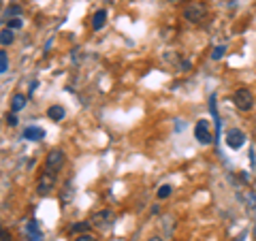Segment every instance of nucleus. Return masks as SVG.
<instances>
[{"instance_id":"f257e3e1","label":"nucleus","mask_w":256,"mask_h":241,"mask_svg":"<svg viewBox=\"0 0 256 241\" xmlns=\"http://www.w3.org/2000/svg\"><path fill=\"white\" fill-rule=\"evenodd\" d=\"M184 20L190 22V24H203L207 20V6L198 0H192L184 6Z\"/></svg>"},{"instance_id":"f03ea898","label":"nucleus","mask_w":256,"mask_h":241,"mask_svg":"<svg viewBox=\"0 0 256 241\" xmlns=\"http://www.w3.org/2000/svg\"><path fill=\"white\" fill-rule=\"evenodd\" d=\"M114 220H116V214L111 210H100V212H94L92 218H90V224L94 228L98 230H107L114 226Z\"/></svg>"},{"instance_id":"7ed1b4c3","label":"nucleus","mask_w":256,"mask_h":241,"mask_svg":"<svg viewBox=\"0 0 256 241\" xmlns=\"http://www.w3.org/2000/svg\"><path fill=\"white\" fill-rule=\"evenodd\" d=\"M62 166H64V154L60 150H52L50 154H47V158H45V173L52 175V178H56V175L60 173Z\"/></svg>"},{"instance_id":"20e7f679","label":"nucleus","mask_w":256,"mask_h":241,"mask_svg":"<svg viewBox=\"0 0 256 241\" xmlns=\"http://www.w3.org/2000/svg\"><path fill=\"white\" fill-rule=\"evenodd\" d=\"M233 102H235V107L239 111H250L254 107V96H252L250 90L239 88V90H235V94H233Z\"/></svg>"},{"instance_id":"39448f33","label":"nucleus","mask_w":256,"mask_h":241,"mask_svg":"<svg viewBox=\"0 0 256 241\" xmlns=\"http://www.w3.org/2000/svg\"><path fill=\"white\" fill-rule=\"evenodd\" d=\"M194 136L198 139V143H203V146H207V143H212L210 122H207V120H198V122H196V126H194Z\"/></svg>"},{"instance_id":"423d86ee","label":"nucleus","mask_w":256,"mask_h":241,"mask_svg":"<svg viewBox=\"0 0 256 241\" xmlns=\"http://www.w3.org/2000/svg\"><path fill=\"white\" fill-rule=\"evenodd\" d=\"M246 143V134L239 130V128H230V130L226 132V146L230 150H239Z\"/></svg>"},{"instance_id":"0eeeda50","label":"nucleus","mask_w":256,"mask_h":241,"mask_svg":"<svg viewBox=\"0 0 256 241\" xmlns=\"http://www.w3.org/2000/svg\"><path fill=\"white\" fill-rule=\"evenodd\" d=\"M54 182H56V178H52V175H47V173H43V178L38 180V184H36V192L41 196H47L52 192V188H54Z\"/></svg>"},{"instance_id":"6e6552de","label":"nucleus","mask_w":256,"mask_h":241,"mask_svg":"<svg viewBox=\"0 0 256 241\" xmlns=\"http://www.w3.org/2000/svg\"><path fill=\"white\" fill-rule=\"evenodd\" d=\"M45 136V130L43 128H36V126H30L24 130V139H28V141H38V139H43Z\"/></svg>"},{"instance_id":"1a4fd4ad","label":"nucleus","mask_w":256,"mask_h":241,"mask_svg":"<svg viewBox=\"0 0 256 241\" xmlns=\"http://www.w3.org/2000/svg\"><path fill=\"white\" fill-rule=\"evenodd\" d=\"M105 20H107V11H96L94 18H92V28L100 30L102 26H105Z\"/></svg>"},{"instance_id":"9d476101","label":"nucleus","mask_w":256,"mask_h":241,"mask_svg":"<svg viewBox=\"0 0 256 241\" xmlns=\"http://www.w3.org/2000/svg\"><path fill=\"white\" fill-rule=\"evenodd\" d=\"M24 107H26V96H24V94H15L13 100H11V111L15 114V111H22Z\"/></svg>"},{"instance_id":"9b49d317","label":"nucleus","mask_w":256,"mask_h":241,"mask_svg":"<svg viewBox=\"0 0 256 241\" xmlns=\"http://www.w3.org/2000/svg\"><path fill=\"white\" fill-rule=\"evenodd\" d=\"M64 114H66V111H64V107H60V105H52L50 109H47V116H50L52 120H56V122H60V120L64 118Z\"/></svg>"},{"instance_id":"f8f14e48","label":"nucleus","mask_w":256,"mask_h":241,"mask_svg":"<svg viewBox=\"0 0 256 241\" xmlns=\"http://www.w3.org/2000/svg\"><path fill=\"white\" fill-rule=\"evenodd\" d=\"M28 235L32 237V241H41L43 239V235H41V230H38V224L32 220L30 224H28Z\"/></svg>"},{"instance_id":"ddd939ff","label":"nucleus","mask_w":256,"mask_h":241,"mask_svg":"<svg viewBox=\"0 0 256 241\" xmlns=\"http://www.w3.org/2000/svg\"><path fill=\"white\" fill-rule=\"evenodd\" d=\"M92 224H88V222H77L70 226V235H84V232H88V228H90Z\"/></svg>"},{"instance_id":"4468645a","label":"nucleus","mask_w":256,"mask_h":241,"mask_svg":"<svg viewBox=\"0 0 256 241\" xmlns=\"http://www.w3.org/2000/svg\"><path fill=\"white\" fill-rule=\"evenodd\" d=\"M0 41H2V45H11L13 43V30L11 28H2V34H0Z\"/></svg>"},{"instance_id":"2eb2a0df","label":"nucleus","mask_w":256,"mask_h":241,"mask_svg":"<svg viewBox=\"0 0 256 241\" xmlns=\"http://www.w3.org/2000/svg\"><path fill=\"white\" fill-rule=\"evenodd\" d=\"M6 70H9V58L4 52H0V73H6Z\"/></svg>"},{"instance_id":"dca6fc26","label":"nucleus","mask_w":256,"mask_h":241,"mask_svg":"<svg viewBox=\"0 0 256 241\" xmlns=\"http://www.w3.org/2000/svg\"><path fill=\"white\" fill-rule=\"evenodd\" d=\"M171 190H173L171 186H160L158 188V198H166V196L171 194Z\"/></svg>"},{"instance_id":"f3484780","label":"nucleus","mask_w":256,"mask_h":241,"mask_svg":"<svg viewBox=\"0 0 256 241\" xmlns=\"http://www.w3.org/2000/svg\"><path fill=\"white\" fill-rule=\"evenodd\" d=\"M22 24H24L22 18H11V20H9V28H11V30H18V28H22Z\"/></svg>"},{"instance_id":"a211bd4d","label":"nucleus","mask_w":256,"mask_h":241,"mask_svg":"<svg viewBox=\"0 0 256 241\" xmlns=\"http://www.w3.org/2000/svg\"><path fill=\"white\" fill-rule=\"evenodd\" d=\"M73 241H98V239H96L94 235H90V232H84V235H77Z\"/></svg>"},{"instance_id":"6ab92c4d","label":"nucleus","mask_w":256,"mask_h":241,"mask_svg":"<svg viewBox=\"0 0 256 241\" xmlns=\"http://www.w3.org/2000/svg\"><path fill=\"white\" fill-rule=\"evenodd\" d=\"M20 13H22L20 6H9V11H6V18L11 20V15H13V18H20Z\"/></svg>"},{"instance_id":"aec40b11","label":"nucleus","mask_w":256,"mask_h":241,"mask_svg":"<svg viewBox=\"0 0 256 241\" xmlns=\"http://www.w3.org/2000/svg\"><path fill=\"white\" fill-rule=\"evenodd\" d=\"M222 56H224V47H216V50L212 52V58H214V60H220Z\"/></svg>"},{"instance_id":"412c9836","label":"nucleus","mask_w":256,"mask_h":241,"mask_svg":"<svg viewBox=\"0 0 256 241\" xmlns=\"http://www.w3.org/2000/svg\"><path fill=\"white\" fill-rule=\"evenodd\" d=\"M70 194H73V188H70V182H68L66 186H64V196H62V198H64V200H68Z\"/></svg>"},{"instance_id":"4be33fe9","label":"nucleus","mask_w":256,"mask_h":241,"mask_svg":"<svg viewBox=\"0 0 256 241\" xmlns=\"http://www.w3.org/2000/svg\"><path fill=\"white\" fill-rule=\"evenodd\" d=\"M6 124H9V126H15V124H18V118H15L13 114H6Z\"/></svg>"},{"instance_id":"5701e85b","label":"nucleus","mask_w":256,"mask_h":241,"mask_svg":"<svg viewBox=\"0 0 256 241\" xmlns=\"http://www.w3.org/2000/svg\"><path fill=\"white\" fill-rule=\"evenodd\" d=\"M0 241H11V235L6 228H2V232H0Z\"/></svg>"},{"instance_id":"b1692460","label":"nucleus","mask_w":256,"mask_h":241,"mask_svg":"<svg viewBox=\"0 0 256 241\" xmlns=\"http://www.w3.org/2000/svg\"><path fill=\"white\" fill-rule=\"evenodd\" d=\"M148 241H162V239H160V237H152V239H148Z\"/></svg>"},{"instance_id":"393cba45","label":"nucleus","mask_w":256,"mask_h":241,"mask_svg":"<svg viewBox=\"0 0 256 241\" xmlns=\"http://www.w3.org/2000/svg\"><path fill=\"white\" fill-rule=\"evenodd\" d=\"M169 2H184V0H169Z\"/></svg>"}]
</instances>
